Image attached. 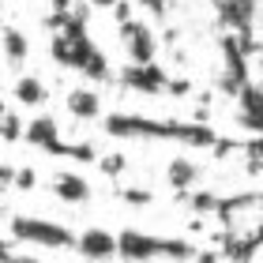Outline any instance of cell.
I'll list each match as a JSON object with an SVG mask.
<instances>
[{"label":"cell","instance_id":"6da1fadb","mask_svg":"<svg viewBox=\"0 0 263 263\" xmlns=\"http://www.w3.org/2000/svg\"><path fill=\"white\" fill-rule=\"evenodd\" d=\"M102 128L113 139H170V143H188V147H207V151L218 143V132L199 121H154V117H139V113H109Z\"/></svg>","mask_w":263,"mask_h":263},{"label":"cell","instance_id":"7a4b0ae2","mask_svg":"<svg viewBox=\"0 0 263 263\" xmlns=\"http://www.w3.org/2000/svg\"><path fill=\"white\" fill-rule=\"evenodd\" d=\"M199 248L181 237H158L147 230H121L117 233V259L124 263H154V259H196Z\"/></svg>","mask_w":263,"mask_h":263},{"label":"cell","instance_id":"3957f363","mask_svg":"<svg viewBox=\"0 0 263 263\" xmlns=\"http://www.w3.org/2000/svg\"><path fill=\"white\" fill-rule=\"evenodd\" d=\"M11 241H27V245H38V248H76V233L53 218L15 214L11 218Z\"/></svg>","mask_w":263,"mask_h":263},{"label":"cell","instance_id":"277c9868","mask_svg":"<svg viewBox=\"0 0 263 263\" xmlns=\"http://www.w3.org/2000/svg\"><path fill=\"white\" fill-rule=\"evenodd\" d=\"M218 19L230 27V34L241 38L245 53L252 57V53H256L252 27H256V19H259V0H218Z\"/></svg>","mask_w":263,"mask_h":263},{"label":"cell","instance_id":"5b68a950","mask_svg":"<svg viewBox=\"0 0 263 263\" xmlns=\"http://www.w3.org/2000/svg\"><path fill=\"white\" fill-rule=\"evenodd\" d=\"M23 143H30L34 151L53 154V158H68V147H71V143L61 139V128H57V121L49 113H38L34 121L23 124Z\"/></svg>","mask_w":263,"mask_h":263},{"label":"cell","instance_id":"8992f818","mask_svg":"<svg viewBox=\"0 0 263 263\" xmlns=\"http://www.w3.org/2000/svg\"><path fill=\"white\" fill-rule=\"evenodd\" d=\"M222 57H226V71L218 79V90L222 94H237L248 83V53L237 34H226L222 38Z\"/></svg>","mask_w":263,"mask_h":263},{"label":"cell","instance_id":"52a82bcc","mask_svg":"<svg viewBox=\"0 0 263 263\" xmlns=\"http://www.w3.org/2000/svg\"><path fill=\"white\" fill-rule=\"evenodd\" d=\"M121 42H124V53H128L132 64H151L154 57H158V38H154V30L139 19L121 23Z\"/></svg>","mask_w":263,"mask_h":263},{"label":"cell","instance_id":"ba28073f","mask_svg":"<svg viewBox=\"0 0 263 263\" xmlns=\"http://www.w3.org/2000/svg\"><path fill=\"white\" fill-rule=\"evenodd\" d=\"M121 87H128V90H136V94H165L170 90V76H165V68H158V64H124L121 68Z\"/></svg>","mask_w":263,"mask_h":263},{"label":"cell","instance_id":"9c48e42d","mask_svg":"<svg viewBox=\"0 0 263 263\" xmlns=\"http://www.w3.org/2000/svg\"><path fill=\"white\" fill-rule=\"evenodd\" d=\"M233 98H237V124L252 136H263V87L256 79H248Z\"/></svg>","mask_w":263,"mask_h":263},{"label":"cell","instance_id":"30bf717a","mask_svg":"<svg viewBox=\"0 0 263 263\" xmlns=\"http://www.w3.org/2000/svg\"><path fill=\"white\" fill-rule=\"evenodd\" d=\"M76 252L87 259V263H109V259H117V237L109 230L90 226V230H83L76 237Z\"/></svg>","mask_w":263,"mask_h":263},{"label":"cell","instance_id":"8fae6325","mask_svg":"<svg viewBox=\"0 0 263 263\" xmlns=\"http://www.w3.org/2000/svg\"><path fill=\"white\" fill-rule=\"evenodd\" d=\"M49 188H53V196L61 199V203H90V196H94V188H90V181L87 177H79L76 170H61V173H53V181H49Z\"/></svg>","mask_w":263,"mask_h":263},{"label":"cell","instance_id":"7c38bea8","mask_svg":"<svg viewBox=\"0 0 263 263\" xmlns=\"http://www.w3.org/2000/svg\"><path fill=\"white\" fill-rule=\"evenodd\" d=\"M165 181H170V188L177 196H184V192H192V188L203 181V170H199V162H192V158H170V165H165Z\"/></svg>","mask_w":263,"mask_h":263},{"label":"cell","instance_id":"4fadbf2b","mask_svg":"<svg viewBox=\"0 0 263 263\" xmlns=\"http://www.w3.org/2000/svg\"><path fill=\"white\" fill-rule=\"evenodd\" d=\"M222 245H226V259H233V263H248L256 256V248L263 245V226L259 230H248V233H237L230 230L222 237Z\"/></svg>","mask_w":263,"mask_h":263},{"label":"cell","instance_id":"5bb4252c","mask_svg":"<svg viewBox=\"0 0 263 263\" xmlns=\"http://www.w3.org/2000/svg\"><path fill=\"white\" fill-rule=\"evenodd\" d=\"M68 113L76 117V121H98V113H102V98H98V90H90V87H76V90H68Z\"/></svg>","mask_w":263,"mask_h":263},{"label":"cell","instance_id":"9a60e30c","mask_svg":"<svg viewBox=\"0 0 263 263\" xmlns=\"http://www.w3.org/2000/svg\"><path fill=\"white\" fill-rule=\"evenodd\" d=\"M0 45H4V57H8L11 68H19L30 57V42L19 27H0Z\"/></svg>","mask_w":263,"mask_h":263},{"label":"cell","instance_id":"2e32d148","mask_svg":"<svg viewBox=\"0 0 263 263\" xmlns=\"http://www.w3.org/2000/svg\"><path fill=\"white\" fill-rule=\"evenodd\" d=\"M15 102L27 105V109H38V105L49 102V90H45V83L38 76H19L15 79Z\"/></svg>","mask_w":263,"mask_h":263},{"label":"cell","instance_id":"e0dca14e","mask_svg":"<svg viewBox=\"0 0 263 263\" xmlns=\"http://www.w3.org/2000/svg\"><path fill=\"white\" fill-rule=\"evenodd\" d=\"M0 139L4 143H19L23 139V117H19V109H8L4 98H0Z\"/></svg>","mask_w":263,"mask_h":263},{"label":"cell","instance_id":"ac0fdd59","mask_svg":"<svg viewBox=\"0 0 263 263\" xmlns=\"http://www.w3.org/2000/svg\"><path fill=\"white\" fill-rule=\"evenodd\" d=\"M49 57L61 68H71V42L64 38V34H53V42H49Z\"/></svg>","mask_w":263,"mask_h":263},{"label":"cell","instance_id":"d6986e66","mask_svg":"<svg viewBox=\"0 0 263 263\" xmlns=\"http://www.w3.org/2000/svg\"><path fill=\"white\" fill-rule=\"evenodd\" d=\"M117 196H121L124 203H132V207H147V203H154V192H151V188H121Z\"/></svg>","mask_w":263,"mask_h":263},{"label":"cell","instance_id":"ffe728a7","mask_svg":"<svg viewBox=\"0 0 263 263\" xmlns=\"http://www.w3.org/2000/svg\"><path fill=\"white\" fill-rule=\"evenodd\" d=\"M98 165L105 177H117V173H124V154H105V158H98Z\"/></svg>","mask_w":263,"mask_h":263},{"label":"cell","instance_id":"44dd1931","mask_svg":"<svg viewBox=\"0 0 263 263\" xmlns=\"http://www.w3.org/2000/svg\"><path fill=\"white\" fill-rule=\"evenodd\" d=\"M15 188H23V192H30L34 184H38V177H34V170L30 165H23V170H15V181H11Z\"/></svg>","mask_w":263,"mask_h":263},{"label":"cell","instance_id":"7402d4cb","mask_svg":"<svg viewBox=\"0 0 263 263\" xmlns=\"http://www.w3.org/2000/svg\"><path fill=\"white\" fill-rule=\"evenodd\" d=\"M68 11H71V8H68ZM68 11H57V8H53V11H49V19H45V30H53V34H57V30H64Z\"/></svg>","mask_w":263,"mask_h":263},{"label":"cell","instance_id":"603a6c76","mask_svg":"<svg viewBox=\"0 0 263 263\" xmlns=\"http://www.w3.org/2000/svg\"><path fill=\"white\" fill-rule=\"evenodd\" d=\"M113 19H117V27L132 19V4H128V0H117V4H113Z\"/></svg>","mask_w":263,"mask_h":263},{"label":"cell","instance_id":"cb8c5ba5","mask_svg":"<svg viewBox=\"0 0 263 263\" xmlns=\"http://www.w3.org/2000/svg\"><path fill=\"white\" fill-rule=\"evenodd\" d=\"M139 4L147 11H154V15H165V11H170V0H139Z\"/></svg>","mask_w":263,"mask_h":263},{"label":"cell","instance_id":"d4e9b609","mask_svg":"<svg viewBox=\"0 0 263 263\" xmlns=\"http://www.w3.org/2000/svg\"><path fill=\"white\" fill-rule=\"evenodd\" d=\"M11 181H15V165H4V162H0V188L11 184Z\"/></svg>","mask_w":263,"mask_h":263},{"label":"cell","instance_id":"484cf974","mask_svg":"<svg viewBox=\"0 0 263 263\" xmlns=\"http://www.w3.org/2000/svg\"><path fill=\"white\" fill-rule=\"evenodd\" d=\"M79 0H49V8H57V11H68V8H76Z\"/></svg>","mask_w":263,"mask_h":263},{"label":"cell","instance_id":"4316f807","mask_svg":"<svg viewBox=\"0 0 263 263\" xmlns=\"http://www.w3.org/2000/svg\"><path fill=\"white\" fill-rule=\"evenodd\" d=\"M117 0H90V8H113Z\"/></svg>","mask_w":263,"mask_h":263},{"label":"cell","instance_id":"83f0119b","mask_svg":"<svg viewBox=\"0 0 263 263\" xmlns=\"http://www.w3.org/2000/svg\"><path fill=\"white\" fill-rule=\"evenodd\" d=\"M259 23H263V0H259Z\"/></svg>","mask_w":263,"mask_h":263},{"label":"cell","instance_id":"f1b7e54d","mask_svg":"<svg viewBox=\"0 0 263 263\" xmlns=\"http://www.w3.org/2000/svg\"><path fill=\"white\" fill-rule=\"evenodd\" d=\"M259 207H263V192H259Z\"/></svg>","mask_w":263,"mask_h":263},{"label":"cell","instance_id":"f546056e","mask_svg":"<svg viewBox=\"0 0 263 263\" xmlns=\"http://www.w3.org/2000/svg\"><path fill=\"white\" fill-rule=\"evenodd\" d=\"M0 214H4V203H0Z\"/></svg>","mask_w":263,"mask_h":263}]
</instances>
